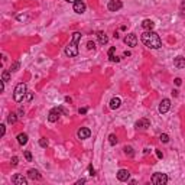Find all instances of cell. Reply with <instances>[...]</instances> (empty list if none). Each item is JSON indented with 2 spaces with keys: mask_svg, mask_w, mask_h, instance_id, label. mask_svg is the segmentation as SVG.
<instances>
[{
  "mask_svg": "<svg viewBox=\"0 0 185 185\" xmlns=\"http://www.w3.org/2000/svg\"><path fill=\"white\" fill-rule=\"evenodd\" d=\"M88 171H90V175H91V177H94V175H96V169L92 168V165L88 166Z\"/></svg>",
  "mask_w": 185,
  "mask_h": 185,
  "instance_id": "obj_32",
  "label": "cell"
},
{
  "mask_svg": "<svg viewBox=\"0 0 185 185\" xmlns=\"http://www.w3.org/2000/svg\"><path fill=\"white\" fill-rule=\"evenodd\" d=\"M78 113H80V114H86V113H87V109H80Z\"/></svg>",
  "mask_w": 185,
  "mask_h": 185,
  "instance_id": "obj_38",
  "label": "cell"
},
{
  "mask_svg": "<svg viewBox=\"0 0 185 185\" xmlns=\"http://www.w3.org/2000/svg\"><path fill=\"white\" fill-rule=\"evenodd\" d=\"M28 177L31 179H33V181H39V179L42 178L41 174L36 171V169H29V171H28Z\"/></svg>",
  "mask_w": 185,
  "mask_h": 185,
  "instance_id": "obj_14",
  "label": "cell"
},
{
  "mask_svg": "<svg viewBox=\"0 0 185 185\" xmlns=\"http://www.w3.org/2000/svg\"><path fill=\"white\" fill-rule=\"evenodd\" d=\"M140 39L143 42V45L151 48V49H158V48L162 46V41L159 38V35L156 32H153V31H146V32H143L142 36H140Z\"/></svg>",
  "mask_w": 185,
  "mask_h": 185,
  "instance_id": "obj_1",
  "label": "cell"
},
{
  "mask_svg": "<svg viewBox=\"0 0 185 185\" xmlns=\"http://www.w3.org/2000/svg\"><path fill=\"white\" fill-rule=\"evenodd\" d=\"M25 158H26L28 162H32V155H31L29 151H25Z\"/></svg>",
  "mask_w": 185,
  "mask_h": 185,
  "instance_id": "obj_27",
  "label": "cell"
},
{
  "mask_svg": "<svg viewBox=\"0 0 185 185\" xmlns=\"http://www.w3.org/2000/svg\"><path fill=\"white\" fill-rule=\"evenodd\" d=\"M39 145L42 146V148H48V145H49V143H48V140H46L45 138H42V139L39 140Z\"/></svg>",
  "mask_w": 185,
  "mask_h": 185,
  "instance_id": "obj_26",
  "label": "cell"
},
{
  "mask_svg": "<svg viewBox=\"0 0 185 185\" xmlns=\"http://www.w3.org/2000/svg\"><path fill=\"white\" fill-rule=\"evenodd\" d=\"M109 142H110V145H116V143H117V136H116V135H110V136H109Z\"/></svg>",
  "mask_w": 185,
  "mask_h": 185,
  "instance_id": "obj_23",
  "label": "cell"
},
{
  "mask_svg": "<svg viewBox=\"0 0 185 185\" xmlns=\"http://www.w3.org/2000/svg\"><path fill=\"white\" fill-rule=\"evenodd\" d=\"M61 113H62V109H61V107H55V109H52V110L49 112L48 120H49V122H52V123L58 122V119H60V116H61Z\"/></svg>",
  "mask_w": 185,
  "mask_h": 185,
  "instance_id": "obj_5",
  "label": "cell"
},
{
  "mask_svg": "<svg viewBox=\"0 0 185 185\" xmlns=\"http://www.w3.org/2000/svg\"><path fill=\"white\" fill-rule=\"evenodd\" d=\"M28 94V87L25 83H19L18 86L15 87V92H13V99L16 103H22Z\"/></svg>",
  "mask_w": 185,
  "mask_h": 185,
  "instance_id": "obj_3",
  "label": "cell"
},
{
  "mask_svg": "<svg viewBox=\"0 0 185 185\" xmlns=\"http://www.w3.org/2000/svg\"><path fill=\"white\" fill-rule=\"evenodd\" d=\"M171 109V100L169 99H164L161 101V104H159V113H162V114H165L168 113V110Z\"/></svg>",
  "mask_w": 185,
  "mask_h": 185,
  "instance_id": "obj_7",
  "label": "cell"
},
{
  "mask_svg": "<svg viewBox=\"0 0 185 185\" xmlns=\"http://www.w3.org/2000/svg\"><path fill=\"white\" fill-rule=\"evenodd\" d=\"M10 77H12V71H3V73H2V80H3V81H5V83H6V81H9V80H10Z\"/></svg>",
  "mask_w": 185,
  "mask_h": 185,
  "instance_id": "obj_22",
  "label": "cell"
},
{
  "mask_svg": "<svg viewBox=\"0 0 185 185\" xmlns=\"http://www.w3.org/2000/svg\"><path fill=\"white\" fill-rule=\"evenodd\" d=\"M114 54H116V48H114V46H112V48L109 49V58H110V61H113V62H119L120 58H117Z\"/></svg>",
  "mask_w": 185,
  "mask_h": 185,
  "instance_id": "obj_18",
  "label": "cell"
},
{
  "mask_svg": "<svg viewBox=\"0 0 185 185\" xmlns=\"http://www.w3.org/2000/svg\"><path fill=\"white\" fill-rule=\"evenodd\" d=\"M122 6H123V3H122L120 0H109L107 9H109L110 12H116V10L122 9Z\"/></svg>",
  "mask_w": 185,
  "mask_h": 185,
  "instance_id": "obj_6",
  "label": "cell"
},
{
  "mask_svg": "<svg viewBox=\"0 0 185 185\" xmlns=\"http://www.w3.org/2000/svg\"><path fill=\"white\" fill-rule=\"evenodd\" d=\"M125 44L127 46H136V44H138V38H136V35H135V33H129V35H126Z\"/></svg>",
  "mask_w": 185,
  "mask_h": 185,
  "instance_id": "obj_9",
  "label": "cell"
},
{
  "mask_svg": "<svg viewBox=\"0 0 185 185\" xmlns=\"http://www.w3.org/2000/svg\"><path fill=\"white\" fill-rule=\"evenodd\" d=\"M16 120H18V116H16L15 113H10V114L7 116V123H9V125H15Z\"/></svg>",
  "mask_w": 185,
  "mask_h": 185,
  "instance_id": "obj_21",
  "label": "cell"
},
{
  "mask_svg": "<svg viewBox=\"0 0 185 185\" xmlns=\"http://www.w3.org/2000/svg\"><path fill=\"white\" fill-rule=\"evenodd\" d=\"M18 68H19V62H15L13 65L10 67V71H18Z\"/></svg>",
  "mask_w": 185,
  "mask_h": 185,
  "instance_id": "obj_31",
  "label": "cell"
},
{
  "mask_svg": "<svg viewBox=\"0 0 185 185\" xmlns=\"http://www.w3.org/2000/svg\"><path fill=\"white\" fill-rule=\"evenodd\" d=\"M129 177H130V172L127 171V169H120V171L117 172V179H119V181H127Z\"/></svg>",
  "mask_w": 185,
  "mask_h": 185,
  "instance_id": "obj_13",
  "label": "cell"
},
{
  "mask_svg": "<svg viewBox=\"0 0 185 185\" xmlns=\"http://www.w3.org/2000/svg\"><path fill=\"white\" fill-rule=\"evenodd\" d=\"M18 161H19V159H18V156H13V158H12V165L16 166V165H18Z\"/></svg>",
  "mask_w": 185,
  "mask_h": 185,
  "instance_id": "obj_33",
  "label": "cell"
},
{
  "mask_svg": "<svg viewBox=\"0 0 185 185\" xmlns=\"http://www.w3.org/2000/svg\"><path fill=\"white\" fill-rule=\"evenodd\" d=\"M120 104H122V100H120L119 97H113V99L110 100V109H113V110L119 109Z\"/></svg>",
  "mask_w": 185,
  "mask_h": 185,
  "instance_id": "obj_16",
  "label": "cell"
},
{
  "mask_svg": "<svg viewBox=\"0 0 185 185\" xmlns=\"http://www.w3.org/2000/svg\"><path fill=\"white\" fill-rule=\"evenodd\" d=\"M0 91L2 92L5 91V81H3V80H2V83H0Z\"/></svg>",
  "mask_w": 185,
  "mask_h": 185,
  "instance_id": "obj_34",
  "label": "cell"
},
{
  "mask_svg": "<svg viewBox=\"0 0 185 185\" xmlns=\"http://www.w3.org/2000/svg\"><path fill=\"white\" fill-rule=\"evenodd\" d=\"M87 48H88V49H94V48H96V44H94L92 41H88V42H87Z\"/></svg>",
  "mask_w": 185,
  "mask_h": 185,
  "instance_id": "obj_29",
  "label": "cell"
},
{
  "mask_svg": "<svg viewBox=\"0 0 185 185\" xmlns=\"http://www.w3.org/2000/svg\"><path fill=\"white\" fill-rule=\"evenodd\" d=\"M0 127H2V136H5V133H6V126L2 125Z\"/></svg>",
  "mask_w": 185,
  "mask_h": 185,
  "instance_id": "obj_35",
  "label": "cell"
},
{
  "mask_svg": "<svg viewBox=\"0 0 185 185\" xmlns=\"http://www.w3.org/2000/svg\"><path fill=\"white\" fill-rule=\"evenodd\" d=\"M12 182L15 185H28V179L23 177V175H20V174H16L13 178H12Z\"/></svg>",
  "mask_w": 185,
  "mask_h": 185,
  "instance_id": "obj_10",
  "label": "cell"
},
{
  "mask_svg": "<svg viewBox=\"0 0 185 185\" xmlns=\"http://www.w3.org/2000/svg\"><path fill=\"white\" fill-rule=\"evenodd\" d=\"M181 83H182L181 78H175V86H181Z\"/></svg>",
  "mask_w": 185,
  "mask_h": 185,
  "instance_id": "obj_36",
  "label": "cell"
},
{
  "mask_svg": "<svg viewBox=\"0 0 185 185\" xmlns=\"http://www.w3.org/2000/svg\"><path fill=\"white\" fill-rule=\"evenodd\" d=\"M84 182H86V179H80V181H78V182H77V184H84Z\"/></svg>",
  "mask_w": 185,
  "mask_h": 185,
  "instance_id": "obj_39",
  "label": "cell"
},
{
  "mask_svg": "<svg viewBox=\"0 0 185 185\" xmlns=\"http://www.w3.org/2000/svg\"><path fill=\"white\" fill-rule=\"evenodd\" d=\"M18 142H19V145H26L28 143V135L26 133H20V135H18Z\"/></svg>",
  "mask_w": 185,
  "mask_h": 185,
  "instance_id": "obj_20",
  "label": "cell"
},
{
  "mask_svg": "<svg viewBox=\"0 0 185 185\" xmlns=\"http://www.w3.org/2000/svg\"><path fill=\"white\" fill-rule=\"evenodd\" d=\"M74 12L78 15H83L86 12V3H84L83 0H77V2L74 3Z\"/></svg>",
  "mask_w": 185,
  "mask_h": 185,
  "instance_id": "obj_8",
  "label": "cell"
},
{
  "mask_svg": "<svg viewBox=\"0 0 185 185\" xmlns=\"http://www.w3.org/2000/svg\"><path fill=\"white\" fill-rule=\"evenodd\" d=\"M81 39V33L75 32L73 33V39H71V44L65 48V55L73 58V57H77L78 55V42Z\"/></svg>",
  "mask_w": 185,
  "mask_h": 185,
  "instance_id": "obj_2",
  "label": "cell"
},
{
  "mask_svg": "<svg viewBox=\"0 0 185 185\" xmlns=\"http://www.w3.org/2000/svg\"><path fill=\"white\" fill-rule=\"evenodd\" d=\"M172 94H174V97H177V96H178V91H177V90H174V91H172Z\"/></svg>",
  "mask_w": 185,
  "mask_h": 185,
  "instance_id": "obj_40",
  "label": "cell"
},
{
  "mask_svg": "<svg viewBox=\"0 0 185 185\" xmlns=\"http://www.w3.org/2000/svg\"><path fill=\"white\" fill-rule=\"evenodd\" d=\"M65 2H70V3H75L77 0H65Z\"/></svg>",
  "mask_w": 185,
  "mask_h": 185,
  "instance_id": "obj_41",
  "label": "cell"
},
{
  "mask_svg": "<svg viewBox=\"0 0 185 185\" xmlns=\"http://www.w3.org/2000/svg\"><path fill=\"white\" fill-rule=\"evenodd\" d=\"M179 12L182 15H185V0H182V3H181V6H179Z\"/></svg>",
  "mask_w": 185,
  "mask_h": 185,
  "instance_id": "obj_28",
  "label": "cell"
},
{
  "mask_svg": "<svg viewBox=\"0 0 185 185\" xmlns=\"http://www.w3.org/2000/svg\"><path fill=\"white\" fill-rule=\"evenodd\" d=\"M156 156H158L159 159H162V158H164V155H162V152H161V151H156Z\"/></svg>",
  "mask_w": 185,
  "mask_h": 185,
  "instance_id": "obj_37",
  "label": "cell"
},
{
  "mask_svg": "<svg viewBox=\"0 0 185 185\" xmlns=\"http://www.w3.org/2000/svg\"><path fill=\"white\" fill-rule=\"evenodd\" d=\"M142 28L146 29V31H153V28H155V23H153L151 19H145L142 22Z\"/></svg>",
  "mask_w": 185,
  "mask_h": 185,
  "instance_id": "obj_15",
  "label": "cell"
},
{
  "mask_svg": "<svg viewBox=\"0 0 185 185\" xmlns=\"http://www.w3.org/2000/svg\"><path fill=\"white\" fill-rule=\"evenodd\" d=\"M174 65L177 67V68H184L185 67V58L184 57H177V58L174 60Z\"/></svg>",
  "mask_w": 185,
  "mask_h": 185,
  "instance_id": "obj_17",
  "label": "cell"
},
{
  "mask_svg": "<svg viewBox=\"0 0 185 185\" xmlns=\"http://www.w3.org/2000/svg\"><path fill=\"white\" fill-rule=\"evenodd\" d=\"M151 181H152L153 185H165L168 182V175L162 174V172H156V174H153Z\"/></svg>",
  "mask_w": 185,
  "mask_h": 185,
  "instance_id": "obj_4",
  "label": "cell"
},
{
  "mask_svg": "<svg viewBox=\"0 0 185 185\" xmlns=\"http://www.w3.org/2000/svg\"><path fill=\"white\" fill-rule=\"evenodd\" d=\"M97 38H99V42L101 45H106L107 42H109V38H107V35L104 32H99L97 33Z\"/></svg>",
  "mask_w": 185,
  "mask_h": 185,
  "instance_id": "obj_19",
  "label": "cell"
},
{
  "mask_svg": "<svg viewBox=\"0 0 185 185\" xmlns=\"http://www.w3.org/2000/svg\"><path fill=\"white\" fill-rule=\"evenodd\" d=\"M161 140H162V142H164V143H168V142H169V136H168V135H166V133H164V135H161Z\"/></svg>",
  "mask_w": 185,
  "mask_h": 185,
  "instance_id": "obj_24",
  "label": "cell"
},
{
  "mask_svg": "<svg viewBox=\"0 0 185 185\" xmlns=\"http://www.w3.org/2000/svg\"><path fill=\"white\" fill-rule=\"evenodd\" d=\"M125 153L126 155H129V156H133V149L130 146H126L125 148Z\"/></svg>",
  "mask_w": 185,
  "mask_h": 185,
  "instance_id": "obj_25",
  "label": "cell"
},
{
  "mask_svg": "<svg viewBox=\"0 0 185 185\" xmlns=\"http://www.w3.org/2000/svg\"><path fill=\"white\" fill-rule=\"evenodd\" d=\"M32 99H33V92H32V91H28V94H26V97H25V100L31 101Z\"/></svg>",
  "mask_w": 185,
  "mask_h": 185,
  "instance_id": "obj_30",
  "label": "cell"
},
{
  "mask_svg": "<svg viewBox=\"0 0 185 185\" xmlns=\"http://www.w3.org/2000/svg\"><path fill=\"white\" fill-rule=\"evenodd\" d=\"M77 135H78L80 139H88L90 136H91V130H90V129H87V127H81Z\"/></svg>",
  "mask_w": 185,
  "mask_h": 185,
  "instance_id": "obj_12",
  "label": "cell"
},
{
  "mask_svg": "<svg viewBox=\"0 0 185 185\" xmlns=\"http://www.w3.org/2000/svg\"><path fill=\"white\" fill-rule=\"evenodd\" d=\"M148 127H151V122L148 119H140L136 123V129H140V130H145V129H148Z\"/></svg>",
  "mask_w": 185,
  "mask_h": 185,
  "instance_id": "obj_11",
  "label": "cell"
}]
</instances>
